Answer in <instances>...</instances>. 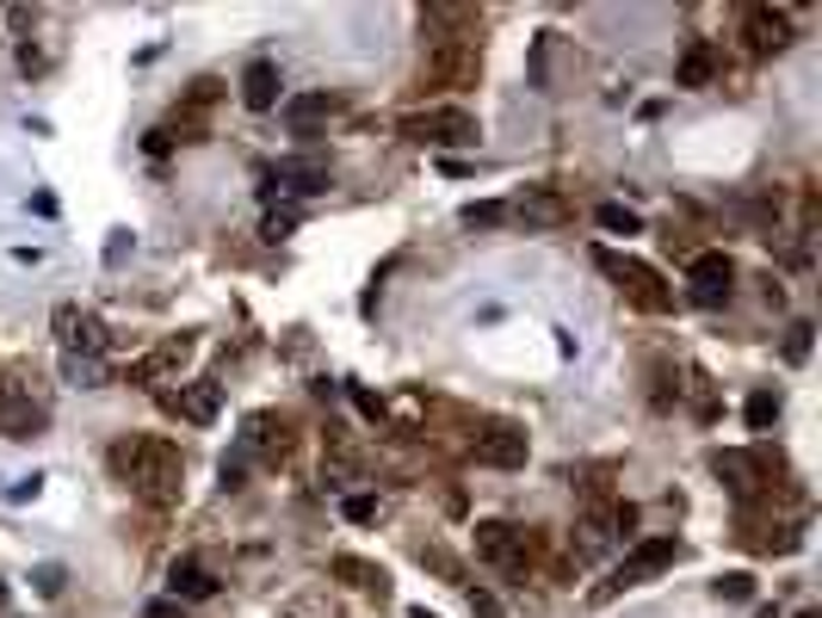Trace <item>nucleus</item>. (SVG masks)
Segmentation results:
<instances>
[{
    "instance_id": "f257e3e1",
    "label": "nucleus",
    "mask_w": 822,
    "mask_h": 618,
    "mask_svg": "<svg viewBox=\"0 0 822 618\" xmlns=\"http://www.w3.org/2000/svg\"><path fill=\"white\" fill-rule=\"evenodd\" d=\"M111 470H118L149 508H173V501H180V451L161 446V439H125V446H111Z\"/></svg>"
},
{
    "instance_id": "f03ea898",
    "label": "nucleus",
    "mask_w": 822,
    "mask_h": 618,
    "mask_svg": "<svg viewBox=\"0 0 822 618\" xmlns=\"http://www.w3.org/2000/svg\"><path fill=\"white\" fill-rule=\"evenodd\" d=\"M674 556H681V544H674V539H643V544H637V551L619 563V569H612V582L594 587V600H612V594H624V587L655 582L662 569H674Z\"/></svg>"
},
{
    "instance_id": "7ed1b4c3",
    "label": "nucleus",
    "mask_w": 822,
    "mask_h": 618,
    "mask_svg": "<svg viewBox=\"0 0 822 618\" xmlns=\"http://www.w3.org/2000/svg\"><path fill=\"white\" fill-rule=\"evenodd\" d=\"M50 328H56V347H63V359H106V322H99L94 309L56 303Z\"/></svg>"
},
{
    "instance_id": "20e7f679",
    "label": "nucleus",
    "mask_w": 822,
    "mask_h": 618,
    "mask_svg": "<svg viewBox=\"0 0 822 618\" xmlns=\"http://www.w3.org/2000/svg\"><path fill=\"white\" fill-rule=\"evenodd\" d=\"M44 420H50L44 402L32 396L25 377H0V433H7V439H32Z\"/></svg>"
},
{
    "instance_id": "39448f33",
    "label": "nucleus",
    "mask_w": 822,
    "mask_h": 618,
    "mask_svg": "<svg viewBox=\"0 0 822 618\" xmlns=\"http://www.w3.org/2000/svg\"><path fill=\"white\" fill-rule=\"evenodd\" d=\"M415 142H477V118L458 106H439V111H420V118L403 124Z\"/></svg>"
},
{
    "instance_id": "423d86ee",
    "label": "nucleus",
    "mask_w": 822,
    "mask_h": 618,
    "mask_svg": "<svg viewBox=\"0 0 822 618\" xmlns=\"http://www.w3.org/2000/svg\"><path fill=\"white\" fill-rule=\"evenodd\" d=\"M729 278H736V266H729V254H698L693 266H686V285H693V303L698 309H717L729 297Z\"/></svg>"
},
{
    "instance_id": "0eeeda50",
    "label": "nucleus",
    "mask_w": 822,
    "mask_h": 618,
    "mask_svg": "<svg viewBox=\"0 0 822 618\" xmlns=\"http://www.w3.org/2000/svg\"><path fill=\"white\" fill-rule=\"evenodd\" d=\"M328 185H334L328 161H316V154H285L279 168H273V185H266V192H297V199H310V192H328Z\"/></svg>"
},
{
    "instance_id": "6e6552de",
    "label": "nucleus",
    "mask_w": 822,
    "mask_h": 618,
    "mask_svg": "<svg viewBox=\"0 0 822 618\" xmlns=\"http://www.w3.org/2000/svg\"><path fill=\"white\" fill-rule=\"evenodd\" d=\"M594 260H600L606 273L619 278V285H624V291H631V297H637V303H643V309H668V291H662V278H655L650 266H637V260H619V254H606V247H600V254H594Z\"/></svg>"
},
{
    "instance_id": "1a4fd4ad",
    "label": "nucleus",
    "mask_w": 822,
    "mask_h": 618,
    "mask_svg": "<svg viewBox=\"0 0 822 618\" xmlns=\"http://www.w3.org/2000/svg\"><path fill=\"white\" fill-rule=\"evenodd\" d=\"M168 408H173L180 420H192V427H211V420L223 415V390L211 384V377H199V384H180V390H173Z\"/></svg>"
},
{
    "instance_id": "9d476101",
    "label": "nucleus",
    "mask_w": 822,
    "mask_h": 618,
    "mask_svg": "<svg viewBox=\"0 0 822 618\" xmlns=\"http://www.w3.org/2000/svg\"><path fill=\"white\" fill-rule=\"evenodd\" d=\"M563 216H569V204L557 199V192H520V199L508 204V223H526V230H557Z\"/></svg>"
},
{
    "instance_id": "9b49d317",
    "label": "nucleus",
    "mask_w": 822,
    "mask_h": 618,
    "mask_svg": "<svg viewBox=\"0 0 822 618\" xmlns=\"http://www.w3.org/2000/svg\"><path fill=\"white\" fill-rule=\"evenodd\" d=\"M477 458L495 464V470H520V464H526V433L501 420V427H489V433L477 439Z\"/></svg>"
},
{
    "instance_id": "f8f14e48",
    "label": "nucleus",
    "mask_w": 822,
    "mask_h": 618,
    "mask_svg": "<svg viewBox=\"0 0 822 618\" xmlns=\"http://www.w3.org/2000/svg\"><path fill=\"white\" fill-rule=\"evenodd\" d=\"M786 44H791V19L773 13V7H755L748 13V50L767 56V50H786Z\"/></svg>"
},
{
    "instance_id": "ddd939ff",
    "label": "nucleus",
    "mask_w": 822,
    "mask_h": 618,
    "mask_svg": "<svg viewBox=\"0 0 822 618\" xmlns=\"http://www.w3.org/2000/svg\"><path fill=\"white\" fill-rule=\"evenodd\" d=\"M242 106L248 111L279 106V68H273V62H248V75H242Z\"/></svg>"
},
{
    "instance_id": "4468645a",
    "label": "nucleus",
    "mask_w": 822,
    "mask_h": 618,
    "mask_svg": "<svg viewBox=\"0 0 822 618\" xmlns=\"http://www.w3.org/2000/svg\"><path fill=\"white\" fill-rule=\"evenodd\" d=\"M612 525H619V513H600V508H594V513H581V520H575V556H581V563H588V556H600L606 551V544H612Z\"/></svg>"
},
{
    "instance_id": "2eb2a0df",
    "label": "nucleus",
    "mask_w": 822,
    "mask_h": 618,
    "mask_svg": "<svg viewBox=\"0 0 822 618\" xmlns=\"http://www.w3.org/2000/svg\"><path fill=\"white\" fill-rule=\"evenodd\" d=\"M168 594H173V600H211L217 582H211V569H199L192 556H180V563L168 569Z\"/></svg>"
},
{
    "instance_id": "dca6fc26",
    "label": "nucleus",
    "mask_w": 822,
    "mask_h": 618,
    "mask_svg": "<svg viewBox=\"0 0 822 618\" xmlns=\"http://www.w3.org/2000/svg\"><path fill=\"white\" fill-rule=\"evenodd\" d=\"M477 551L489 556V563H513V556H520V532L501 525V520H482L477 525Z\"/></svg>"
},
{
    "instance_id": "f3484780",
    "label": "nucleus",
    "mask_w": 822,
    "mask_h": 618,
    "mask_svg": "<svg viewBox=\"0 0 822 618\" xmlns=\"http://www.w3.org/2000/svg\"><path fill=\"white\" fill-rule=\"evenodd\" d=\"M427 75H446V81L477 75V50H470V44H439L434 56H427Z\"/></svg>"
},
{
    "instance_id": "a211bd4d",
    "label": "nucleus",
    "mask_w": 822,
    "mask_h": 618,
    "mask_svg": "<svg viewBox=\"0 0 822 618\" xmlns=\"http://www.w3.org/2000/svg\"><path fill=\"white\" fill-rule=\"evenodd\" d=\"M712 75H717V50L712 44H693L681 56V68H674V87H705Z\"/></svg>"
},
{
    "instance_id": "6ab92c4d",
    "label": "nucleus",
    "mask_w": 822,
    "mask_h": 618,
    "mask_svg": "<svg viewBox=\"0 0 822 618\" xmlns=\"http://www.w3.org/2000/svg\"><path fill=\"white\" fill-rule=\"evenodd\" d=\"M328 111H334L328 93H297V99H285V124H291V130H310V124L328 118Z\"/></svg>"
},
{
    "instance_id": "aec40b11",
    "label": "nucleus",
    "mask_w": 822,
    "mask_h": 618,
    "mask_svg": "<svg viewBox=\"0 0 822 618\" xmlns=\"http://www.w3.org/2000/svg\"><path fill=\"white\" fill-rule=\"evenodd\" d=\"M180 353H186V340H168V347H156L149 359H137V365H130V384H149V377L173 371V365H180Z\"/></svg>"
},
{
    "instance_id": "412c9836",
    "label": "nucleus",
    "mask_w": 822,
    "mask_h": 618,
    "mask_svg": "<svg viewBox=\"0 0 822 618\" xmlns=\"http://www.w3.org/2000/svg\"><path fill=\"white\" fill-rule=\"evenodd\" d=\"M594 223H600L606 235H637V230H643V216H637L631 204H619V199H606L600 211H594Z\"/></svg>"
},
{
    "instance_id": "4be33fe9",
    "label": "nucleus",
    "mask_w": 822,
    "mask_h": 618,
    "mask_svg": "<svg viewBox=\"0 0 822 618\" xmlns=\"http://www.w3.org/2000/svg\"><path fill=\"white\" fill-rule=\"evenodd\" d=\"M712 470H717V477H729V489H736V494H748V489H755V464H748L743 451H717V458H712Z\"/></svg>"
},
{
    "instance_id": "5701e85b",
    "label": "nucleus",
    "mask_w": 822,
    "mask_h": 618,
    "mask_svg": "<svg viewBox=\"0 0 822 618\" xmlns=\"http://www.w3.org/2000/svg\"><path fill=\"white\" fill-rule=\"evenodd\" d=\"M63 384L99 390V384H106V359H63Z\"/></svg>"
},
{
    "instance_id": "b1692460",
    "label": "nucleus",
    "mask_w": 822,
    "mask_h": 618,
    "mask_svg": "<svg viewBox=\"0 0 822 618\" xmlns=\"http://www.w3.org/2000/svg\"><path fill=\"white\" fill-rule=\"evenodd\" d=\"M297 223H303V211H297V204H279V211H266L260 235H266V242H285V235H291Z\"/></svg>"
},
{
    "instance_id": "393cba45",
    "label": "nucleus",
    "mask_w": 822,
    "mask_h": 618,
    "mask_svg": "<svg viewBox=\"0 0 822 618\" xmlns=\"http://www.w3.org/2000/svg\"><path fill=\"white\" fill-rule=\"evenodd\" d=\"M334 575H346V582H359V587H384V569L359 563V556H334Z\"/></svg>"
},
{
    "instance_id": "a878e982",
    "label": "nucleus",
    "mask_w": 822,
    "mask_h": 618,
    "mask_svg": "<svg viewBox=\"0 0 822 618\" xmlns=\"http://www.w3.org/2000/svg\"><path fill=\"white\" fill-rule=\"evenodd\" d=\"M773 420H779V396H773V390L748 396V427H773Z\"/></svg>"
},
{
    "instance_id": "bb28decb",
    "label": "nucleus",
    "mask_w": 822,
    "mask_h": 618,
    "mask_svg": "<svg viewBox=\"0 0 822 618\" xmlns=\"http://www.w3.org/2000/svg\"><path fill=\"white\" fill-rule=\"evenodd\" d=\"M341 513H346L353 525H372V520H377V501H372V494H346Z\"/></svg>"
},
{
    "instance_id": "cd10ccee",
    "label": "nucleus",
    "mask_w": 822,
    "mask_h": 618,
    "mask_svg": "<svg viewBox=\"0 0 822 618\" xmlns=\"http://www.w3.org/2000/svg\"><path fill=\"white\" fill-rule=\"evenodd\" d=\"M470 230H489V223H508V204H470L465 211Z\"/></svg>"
},
{
    "instance_id": "c85d7f7f",
    "label": "nucleus",
    "mask_w": 822,
    "mask_h": 618,
    "mask_svg": "<svg viewBox=\"0 0 822 618\" xmlns=\"http://www.w3.org/2000/svg\"><path fill=\"white\" fill-rule=\"evenodd\" d=\"M266 439H273V420H266V415H254L248 427H242V451H260Z\"/></svg>"
},
{
    "instance_id": "c756f323",
    "label": "nucleus",
    "mask_w": 822,
    "mask_h": 618,
    "mask_svg": "<svg viewBox=\"0 0 822 618\" xmlns=\"http://www.w3.org/2000/svg\"><path fill=\"white\" fill-rule=\"evenodd\" d=\"M786 359H791V365H804V359H810V322H798V328H791V340H786Z\"/></svg>"
},
{
    "instance_id": "7c9ffc66",
    "label": "nucleus",
    "mask_w": 822,
    "mask_h": 618,
    "mask_svg": "<svg viewBox=\"0 0 822 618\" xmlns=\"http://www.w3.org/2000/svg\"><path fill=\"white\" fill-rule=\"evenodd\" d=\"M63 563H44V569H38V594H50V600H56V594H63Z\"/></svg>"
},
{
    "instance_id": "2f4dec72",
    "label": "nucleus",
    "mask_w": 822,
    "mask_h": 618,
    "mask_svg": "<svg viewBox=\"0 0 822 618\" xmlns=\"http://www.w3.org/2000/svg\"><path fill=\"white\" fill-rule=\"evenodd\" d=\"M717 594H724V600H748V594H755V582L736 569V575H724V582H717Z\"/></svg>"
},
{
    "instance_id": "473e14b6",
    "label": "nucleus",
    "mask_w": 822,
    "mask_h": 618,
    "mask_svg": "<svg viewBox=\"0 0 822 618\" xmlns=\"http://www.w3.org/2000/svg\"><path fill=\"white\" fill-rule=\"evenodd\" d=\"M470 612H477V618H508V612H501V600H495V594H482V587H470Z\"/></svg>"
},
{
    "instance_id": "72a5a7b5",
    "label": "nucleus",
    "mask_w": 822,
    "mask_h": 618,
    "mask_svg": "<svg viewBox=\"0 0 822 618\" xmlns=\"http://www.w3.org/2000/svg\"><path fill=\"white\" fill-rule=\"evenodd\" d=\"M353 402H359V415H365V420H384V402H377L372 390H353Z\"/></svg>"
},
{
    "instance_id": "f704fd0d",
    "label": "nucleus",
    "mask_w": 822,
    "mask_h": 618,
    "mask_svg": "<svg viewBox=\"0 0 822 618\" xmlns=\"http://www.w3.org/2000/svg\"><path fill=\"white\" fill-rule=\"evenodd\" d=\"M223 489H242V458H223Z\"/></svg>"
},
{
    "instance_id": "c9c22d12",
    "label": "nucleus",
    "mask_w": 822,
    "mask_h": 618,
    "mask_svg": "<svg viewBox=\"0 0 822 618\" xmlns=\"http://www.w3.org/2000/svg\"><path fill=\"white\" fill-rule=\"evenodd\" d=\"M38 494V477H25V482H13V489H7V501H32Z\"/></svg>"
},
{
    "instance_id": "e433bc0d",
    "label": "nucleus",
    "mask_w": 822,
    "mask_h": 618,
    "mask_svg": "<svg viewBox=\"0 0 822 618\" xmlns=\"http://www.w3.org/2000/svg\"><path fill=\"white\" fill-rule=\"evenodd\" d=\"M142 618H180V606H168V600H156V606H149V612H142Z\"/></svg>"
},
{
    "instance_id": "4c0bfd02",
    "label": "nucleus",
    "mask_w": 822,
    "mask_h": 618,
    "mask_svg": "<svg viewBox=\"0 0 822 618\" xmlns=\"http://www.w3.org/2000/svg\"><path fill=\"white\" fill-rule=\"evenodd\" d=\"M408 618H439V612H427V606H415V612H408Z\"/></svg>"
},
{
    "instance_id": "58836bf2",
    "label": "nucleus",
    "mask_w": 822,
    "mask_h": 618,
    "mask_svg": "<svg viewBox=\"0 0 822 618\" xmlns=\"http://www.w3.org/2000/svg\"><path fill=\"white\" fill-rule=\"evenodd\" d=\"M0 600H7V582H0Z\"/></svg>"
},
{
    "instance_id": "ea45409f",
    "label": "nucleus",
    "mask_w": 822,
    "mask_h": 618,
    "mask_svg": "<svg viewBox=\"0 0 822 618\" xmlns=\"http://www.w3.org/2000/svg\"><path fill=\"white\" fill-rule=\"evenodd\" d=\"M798 618H816V612H798Z\"/></svg>"
}]
</instances>
